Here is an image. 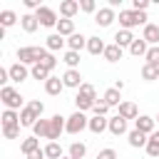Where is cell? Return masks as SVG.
<instances>
[{
    "mask_svg": "<svg viewBox=\"0 0 159 159\" xmlns=\"http://www.w3.org/2000/svg\"><path fill=\"white\" fill-rule=\"evenodd\" d=\"M0 119H2V127H15V124H20V112H15V109H5Z\"/></svg>",
    "mask_w": 159,
    "mask_h": 159,
    "instance_id": "f1b7e54d",
    "label": "cell"
},
{
    "mask_svg": "<svg viewBox=\"0 0 159 159\" xmlns=\"http://www.w3.org/2000/svg\"><path fill=\"white\" fill-rule=\"evenodd\" d=\"M45 157L47 159H62V147L57 142H47L45 144Z\"/></svg>",
    "mask_w": 159,
    "mask_h": 159,
    "instance_id": "d6a6232c",
    "label": "cell"
},
{
    "mask_svg": "<svg viewBox=\"0 0 159 159\" xmlns=\"http://www.w3.org/2000/svg\"><path fill=\"white\" fill-rule=\"evenodd\" d=\"M62 89H65V82H62L60 77H50V80L45 82V92H47L50 97H57Z\"/></svg>",
    "mask_w": 159,
    "mask_h": 159,
    "instance_id": "d6986e66",
    "label": "cell"
},
{
    "mask_svg": "<svg viewBox=\"0 0 159 159\" xmlns=\"http://www.w3.org/2000/svg\"><path fill=\"white\" fill-rule=\"evenodd\" d=\"M57 35H62L65 40L75 35V20H60L57 22Z\"/></svg>",
    "mask_w": 159,
    "mask_h": 159,
    "instance_id": "d4e9b609",
    "label": "cell"
},
{
    "mask_svg": "<svg viewBox=\"0 0 159 159\" xmlns=\"http://www.w3.org/2000/svg\"><path fill=\"white\" fill-rule=\"evenodd\" d=\"M84 154H87V147L82 142H72L70 144V157L72 159H84Z\"/></svg>",
    "mask_w": 159,
    "mask_h": 159,
    "instance_id": "d590c367",
    "label": "cell"
},
{
    "mask_svg": "<svg viewBox=\"0 0 159 159\" xmlns=\"http://www.w3.org/2000/svg\"><path fill=\"white\" fill-rule=\"evenodd\" d=\"M77 12H80V2H77V0H62V2H60V15H62V20H72Z\"/></svg>",
    "mask_w": 159,
    "mask_h": 159,
    "instance_id": "8fae6325",
    "label": "cell"
},
{
    "mask_svg": "<svg viewBox=\"0 0 159 159\" xmlns=\"http://www.w3.org/2000/svg\"><path fill=\"white\" fill-rule=\"evenodd\" d=\"M144 60H147V65H157L159 67V45L157 47H149L147 55H144Z\"/></svg>",
    "mask_w": 159,
    "mask_h": 159,
    "instance_id": "f35d334b",
    "label": "cell"
},
{
    "mask_svg": "<svg viewBox=\"0 0 159 159\" xmlns=\"http://www.w3.org/2000/svg\"><path fill=\"white\" fill-rule=\"evenodd\" d=\"M147 154L149 157H159V129L154 132V134H149V142H147Z\"/></svg>",
    "mask_w": 159,
    "mask_h": 159,
    "instance_id": "4dcf8cb0",
    "label": "cell"
},
{
    "mask_svg": "<svg viewBox=\"0 0 159 159\" xmlns=\"http://www.w3.org/2000/svg\"><path fill=\"white\" fill-rule=\"evenodd\" d=\"M154 124H157V119L154 117H149V114H139L137 119H134V129H139L142 134H154L157 129H154Z\"/></svg>",
    "mask_w": 159,
    "mask_h": 159,
    "instance_id": "8992f818",
    "label": "cell"
},
{
    "mask_svg": "<svg viewBox=\"0 0 159 159\" xmlns=\"http://www.w3.org/2000/svg\"><path fill=\"white\" fill-rule=\"evenodd\" d=\"M107 132H109V134H114V137L129 134V132H127V119H124V117H119V114L109 117V129H107Z\"/></svg>",
    "mask_w": 159,
    "mask_h": 159,
    "instance_id": "9c48e42d",
    "label": "cell"
},
{
    "mask_svg": "<svg viewBox=\"0 0 159 159\" xmlns=\"http://www.w3.org/2000/svg\"><path fill=\"white\" fill-rule=\"evenodd\" d=\"M147 50H149V45H147V40H144V37H137V40L132 42V47H129V52H132L134 57H144V55H147Z\"/></svg>",
    "mask_w": 159,
    "mask_h": 159,
    "instance_id": "484cf974",
    "label": "cell"
},
{
    "mask_svg": "<svg viewBox=\"0 0 159 159\" xmlns=\"http://www.w3.org/2000/svg\"><path fill=\"white\" fill-rule=\"evenodd\" d=\"M27 107H30L37 117H42V112H45V104H42L40 99H30V102H27Z\"/></svg>",
    "mask_w": 159,
    "mask_h": 159,
    "instance_id": "7bdbcfd3",
    "label": "cell"
},
{
    "mask_svg": "<svg viewBox=\"0 0 159 159\" xmlns=\"http://www.w3.org/2000/svg\"><path fill=\"white\" fill-rule=\"evenodd\" d=\"M20 149H22V154L27 157V154H32V152H37L40 149V139L32 134V137H27V139H22V144H20Z\"/></svg>",
    "mask_w": 159,
    "mask_h": 159,
    "instance_id": "4316f807",
    "label": "cell"
},
{
    "mask_svg": "<svg viewBox=\"0 0 159 159\" xmlns=\"http://www.w3.org/2000/svg\"><path fill=\"white\" fill-rule=\"evenodd\" d=\"M80 10H84V12H94V15H97V2H94V0H82V2H80Z\"/></svg>",
    "mask_w": 159,
    "mask_h": 159,
    "instance_id": "ee69618b",
    "label": "cell"
},
{
    "mask_svg": "<svg viewBox=\"0 0 159 159\" xmlns=\"http://www.w3.org/2000/svg\"><path fill=\"white\" fill-rule=\"evenodd\" d=\"M92 112H94V117H107V112H109V104H104V102H94V107H92Z\"/></svg>",
    "mask_w": 159,
    "mask_h": 159,
    "instance_id": "ab89813d",
    "label": "cell"
},
{
    "mask_svg": "<svg viewBox=\"0 0 159 159\" xmlns=\"http://www.w3.org/2000/svg\"><path fill=\"white\" fill-rule=\"evenodd\" d=\"M32 132H35V137L37 139H50V134H52V124H50V119H37V124L32 127Z\"/></svg>",
    "mask_w": 159,
    "mask_h": 159,
    "instance_id": "4fadbf2b",
    "label": "cell"
},
{
    "mask_svg": "<svg viewBox=\"0 0 159 159\" xmlns=\"http://www.w3.org/2000/svg\"><path fill=\"white\" fill-rule=\"evenodd\" d=\"M119 25L122 30H132L137 25H147V15L137 10H119Z\"/></svg>",
    "mask_w": 159,
    "mask_h": 159,
    "instance_id": "7a4b0ae2",
    "label": "cell"
},
{
    "mask_svg": "<svg viewBox=\"0 0 159 159\" xmlns=\"http://www.w3.org/2000/svg\"><path fill=\"white\" fill-rule=\"evenodd\" d=\"M102 102L104 104H109V107H119L122 104V97H119V89H114V87H109L104 94H102Z\"/></svg>",
    "mask_w": 159,
    "mask_h": 159,
    "instance_id": "cb8c5ba5",
    "label": "cell"
},
{
    "mask_svg": "<svg viewBox=\"0 0 159 159\" xmlns=\"http://www.w3.org/2000/svg\"><path fill=\"white\" fill-rule=\"evenodd\" d=\"M117 114H119V117H124V119H137V117H139V109H137V104H134V102H122Z\"/></svg>",
    "mask_w": 159,
    "mask_h": 159,
    "instance_id": "ffe728a7",
    "label": "cell"
},
{
    "mask_svg": "<svg viewBox=\"0 0 159 159\" xmlns=\"http://www.w3.org/2000/svg\"><path fill=\"white\" fill-rule=\"evenodd\" d=\"M134 40H137V37L132 35V30H117V35H114V45H119L122 50H124V47H132Z\"/></svg>",
    "mask_w": 159,
    "mask_h": 159,
    "instance_id": "5bb4252c",
    "label": "cell"
},
{
    "mask_svg": "<svg viewBox=\"0 0 159 159\" xmlns=\"http://www.w3.org/2000/svg\"><path fill=\"white\" fill-rule=\"evenodd\" d=\"M97 159H117V152H114L112 147H107V149H102V152L97 154Z\"/></svg>",
    "mask_w": 159,
    "mask_h": 159,
    "instance_id": "f6af8a7d",
    "label": "cell"
},
{
    "mask_svg": "<svg viewBox=\"0 0 159 159\" xmlns=\"http://www.w3.org/2000/svg\"><path fill=\"white\" fill-rule=\"evenodd\" d=\"M104 50H107V45H104L102 37H89L87 40V52L89 55H104Z\"/></svg>",
    "mask_w": 159,
    "mask_h": 159,
    "instance_id": "7402d4cb",
    "label": "cell"
},
{
    "mask_svg": "<svg viewBox=\"0 0 159 159\" xmlns=\"http://www.w3.org/2000/svg\"><path fill=\"white\" fill-rule=\"evenodd\" d=\"M77 94H82V97H87V99H94V102H97V89H94L89 82H84V84L77 89Z\"/></svg>",
    "mask_w": 159,
    "mask_h": 159,
    "instance_id": "74e56055",
    "label": "cell"
},
{
    "mask_svg": "<svg viewBox=\"0 0 159 159\" xmlns=\"http://www.w3.org/2000/svg\"><path fill=\"white\" fill-rule=\"evenodd\" d=\"M62 159H72V157H62Z\"/></svg>",
    "mask_w": 159,
    "mask_h": 159,
    "instance_id": "f907efd6",
    "label": "cell"
},
{
    "mask_svg": "<svg viewBox=\"0 0 159 159\" xmlns=\"http://www.w3.org/2000/svg\"><path fill=\"white\" fill-rule=\"evenodd\" d=\"M62 62H65L70 70H77V65H80V52L67 50V52H65V57H62Z\"/></svg>",
    "mask_w": 159,
    "mask_h": 159,
    "instance_id": "e575fe53",
    "label": "cell"
},
{
    "mask_svg": "<svg viewBox=\"0 0 159 159\" xmlns=\"http://www.w3.org/2000/svg\"><path fill=\"white\" fill-rule=\"evenodd\" d=\"M0 102L5 104V109H15V112L25 107V104H22V97H20V92H17L15 87H10V84L0 89Z\"/></svg>",
    "mask_w": 159,
    "mask_h": 159,
    "instance_id": "3957f363",
    "label": "cell"
},
{
    "mask_svg": "<svg viewBox=\"0 0 159 159\" xmlns=\"http://www.w3.org/2000/svg\"><path fill=\"white\" fill-rule=\"evenodd\" d=\"M75 107H77V112H87V109L94 107V99H87V97L77 94V97H75Z\"/></svg>",
    "mask_w": 159,
    "mask_h": 159,
    "instance_id": "8d00e7d4",
    "label": "cell"
},
{
    "mask_svg": "<svg viewBox=\"0 0 159 159\" xmlns=\"http://www.w3.org/2000/svg\"><path fill=\"white\" fill-rule=\"evenodd\" d=\"M127 142H129V147H134V149H139V147H147V142H149V137H147V134H142L139 129H132V132L127 134Z\"/></svg>",
    "mask_w": 159,
    "mask_h": 159,
    "instance_id": "ac0fdd59",
    "label": "cell"
},
{
    "mask_svg": "<svg viewBox=\"0 0 159 159\" xmlns=\"http://www.w3.org/2000/svg\"><path fill=\"white\" fill-rule=\"evenodd\" d=\"M87 40H89V37H84L82 32H75L72 37H67V47L75 50V52H82V50L87 47Z\"/></svg>",
    "mask_w": 159,
    "mask_h": 159,
    "instance_id": "9a60e30c",
    "label": "cell"
},
{
    "mask_svg": "<svg viewBox=\"0 0 159 159\" xmlns=\"http://www.w3.org/2000/svg\"><path fill=\"white\" fill-rule=\"evenodd\" d=\"M157 122H159V114H157Z\"/></svg>",
    "mask_w": 159,
    "mask_h": 159,
    "instance_id": "816d5d0a",
    "label": "cell"
},
{
    "mask_svg": "<svg viewBox=\"0 0 159 159\" xmlns=\"http://www.w3.org/2000/svg\"><path fill=\"white\" fill-rule=\"evenodd\" d=\"M149 7V2L147 0H132V10H137V12H144Z\"/></svg>",
    "mask_w": 159,
    "mask_h": 159,
    "instance_id": "bcb514c9",
    "label": "cell"
},
{
    "mask_svg": "<svg viewBox=\"0 0 159 159\" xmlns=\"http://www.w3.org/2000/svg\"><path fill=\"white\" fill-rule=\"evenodd\" d=\"M7 82H10V72H7V70H0V84L7 87Z\"/></svg>",
    "mask_w": 159,
    "mask_h": 159,
    "instance_id": "7dc6e473",
    "label": "cell"
},
{
    "mask_svg": "<svg viewBox=\"0 0 159 159\" xmlns=\"http://www.w3.org/2000/svg\"><path fill=\"white\" fill-rule=\"evenodd\" d=\"M142 37L147 40V45H149V47H157V45H159V25L147 22V25H144V30H142Z\"/></svg>",
    "mask_w": 159,
    "mask_h": 159,
    "instance_id": "30bf717a",
    "label": "cell"
},
{
    "mask_svg": "<svg viewBox=\"0 0 159 159\" xmlns=\"http://www.w3.org/2000/svg\"><path fill=\"white\" fill-rule=\"evenodd\" d=\"M40 65H45V67L52 72V70H55V65H57V60H55V55H52V52H47V55L40 60Z\"/></svg>",
    "mask_w": 159,
    "mask_h": 159,
    "instance_id": "b9f144b4",
    "label": "cell"
},
{
    "mask_svg": "<svg viewBox=\"0 0 159 159\" xmlns=\"http://www.w3.org/2000/svg\"><path fill=\"white\" fill-rule=\"evenodd\" d=\"M62 82H65V87H72V89H80V87L84 84L80 70H67V72L62 75Z\"/></svg>",
    "mask_w": 159,
    "mask_h": 159,
    "instance_id": "7c38bea8",
    "label": "cell"
},
{
    "mask_svg": "<svg viewBox=\"0 0 159 159\" xmlns=\"http://www.w3.org/2000/svg\"><path fill=\"white\" fill-rule=\"evenodd\" d=\"M87 129H89L92 134H102V132H107V129H109V119H107V117H92Z\"/></svg>",
    "mask_w": 159,
    "mask_h": 159,
    "instance_id": "e0dca14e",
    "label": "cell"
},
{
    "mask_svg": "<svg viewBox=\"0 0 159 159\" xmlns=\"http://www.w3.org/2000/svg\"><path fill=\"white\" fill-rule=\"evenodd\" d=\"M114 20H117V15H114V7H109V5H107V7H99L97 15H94V22H97L99 27H109Z\"/></svg>",
    "mask_w": 159,
    "mask_h": 159,
    "instance_id": "52a82bcc",
    "label": "cell"
},
{
    "mask_svg": "<svg viewBox=\"0 0 159 159\" xmlns=\"http://www.w3.org/2000/svg\"><path fill=\"white\" fill-rule=\"evenodd\" d=\"M27 159H47V157H45V149H37V152L27 154Z\"/></svg>",
    "mask_w": 159,
    "mask_h": 159,
    "instance_id": "c3c4849f",
    "label": "cell"
},
{
    "mask_svg": "<svg viewBox=\"0 0 159 159\" xmlns=\"http://www.w3.org/2000/svg\"><path fill=\"white\" fill-rule=\"evenodd\" d=\"M2 137H5V139H17V137H20V124H15V127H2Z\"/></svg>",
    "mask_w": 159,
    "mask_h": 159,
    "instance_id": "60d3db41",
    "label": "cell"
},
{
    "mask_svg": "<svg viewBox=\"0 0 159 159\" xmlns=\"http://www.w3.org/2000/svg\"><path fill=\"white\" fill-rule=\"evenodd\" d=\"M15 22H17V15L12 10H2L0 12V27H12Z\"/></svg>",
    "mask_w": 159,
    "mask_h": 159,
    "instance_id": "836d02e7",
    "label": "cell"
},
{
    "mask_svg": "<svg viewBox=\"0 0 159 159\" xmlns=\"http://www.w3.org/2000/svg\"><path fill=\"white\" fill-rule=\"evenodd\" d=\"M104 60H107V62H119V60H122V47L114 45V42L107 45V50H104Z\"/></svg>",
    "mask_w": 159,
    "mask_h": 159,
    "instance_id": "83f0119b",
    "label": "cell"
},
{
    "mask_svg": "<svg viewBox=\"0 0 159 159\" xmlns=\"http://www.w3.org/2000/svg\"><path fill=\"white\" fill-rule=\"evenodd\" d=\"M89 127V119H87V114L84 112H75V114H70L67 117V134H80V132H84Z\"/></svg>",
    "mask_w": 159,
    "mask_h": 159,
    "instance_id": "277c9868",
    "label": "cell"
},
{
    "mask_svg": "<svg viewBox=\"0 0 159 159\" xmlns=\"http://www.w3.org/2000/svg\"><path fill=\"white\" fill-rule=\"evenodd\" d=\"M37 119H40V117H37L27 104L20 109V127H35V124H37Z\"/></svg>",
    "mask_w": 159,
    "mask_h": 159,
    "instance_id": "2e32d148",
    "label": "cell"
},
{
    "mask_svg": "<svg viewBox=\"0 0 159 159\" xmlns=\"http://www.w3.org/2000/svg\"><path fill=\"white\" fill-rule=\"evenodd\" d=\"M7 72H10V82H25V80H27V75H30L27 65H22V62L10 65V67H7Z\"/></svg>",
    "mask_w": 159,
    "mask_h": 159,
    "instance_id": "ba28073f",
    "label": "cell"
},
{
    "mask_svg": "<svg viewBox=\"0 0 159 159\" xmlns=\"http://www.w3.org/2000/svg\"><path fill=\"white\" fill-rule=\"evenodd\" d=\"M35 17H37V22L42 25V27H57V12L52 10V7H47V5H42L37 12H35Z\"/></svg>",
    "mask_w": 159,
    "mask_h": 159,
    "instance_id": "5b68a950",
    "label": "cell"
},
{
    "mask_svg": "<svg viewBox=\"0 0 159 159\" xmlns=\"http://www.w3.org/2000/svg\"><path fill=\"white\" fill-rule=\"evenodd\" d=\"M50 50L47 47H37V45H27V47H20L17 50V62L22 65H37Z\"/></svg>",
    "mask_w": 159,
    "mask_h": 159,
    "instance_id": "6da1fadb",
    "label": "cell"
},
{
    "mask_svg": "<svg viewBox=\"0 0 159 159\" xmlns=\"http://www.w3.org/2000/svg\"><path fill=\"white\" fill-rule=\"evenodd\" d=\"M30 75H32L35 80H42V82H47V80L52 77V75H50V70H47L45 65H40V62H37V65H32V70H30Z\"/></svg>",
    "mask_w": 159,
    "mask_h": 159,
    "instance_id": "1f68e13d",
    "label": "cell"
},
{
    "mask_svg": "<svg viewBox=\"0 0 159 159\" xmlns=\"http://www.w3.org/2000/svg\"><path fill=\"white\" fill-rule=\"evenodd\" d=\"M142 80H147V82H154V80H159V67L157 65H142Z\"/></svg>",
    "mask_w": 159,
    "mask_h": 159,
    "instance_id": "f546056e",
    "label": "cell"
},
{
    "mask_svg": "<svg viewBox=\"0 0 159 159\" xmlns=\"http://www.w3.org/2000/svg\"><path fill=\"white\" fill-rule=\"evenodd\" d=\"M20 27H22L25 32H35V30L40 27V22H37V17H35L32 12H25V15L20 17Z\"/></svg>",
    "mask_w": 159,
    "mask_h": 159,
    "instance_id": "44dd1931",
    "label": "cell"
},
{
    "mask_svg": "<svg viewBox=\"0 0 159 159\" xmlns=\"http://www.w3.org/2000/svg\"><path fill=\"white\" fill-rule=\"evenodd\" d=\"M114 89H119V92H122V89H124V80H117V82H114Z\"/></svg>",
    "mask_w": 159,
    "mask_h": 159,
    "instance_id": "681fc988",
    "label": "cell"
},
{
    "mask_svg": "<svg viewBox=\"0 0 159 159\" xmlns=\"http://www.w3.org/2000/svg\"><path fill=\"white\" fill-rule=\"evenodd\" d=\"M67 45V40L62 37V35H57V32H52L50 37H47V42H45V47L50 50V52H55V50H62Z\"/></svg>",
    "mask_w": 159,
    "mask_h": 159,
    "instance_id": "603a6c76",
    "label": "cell"
}]
</instances>
